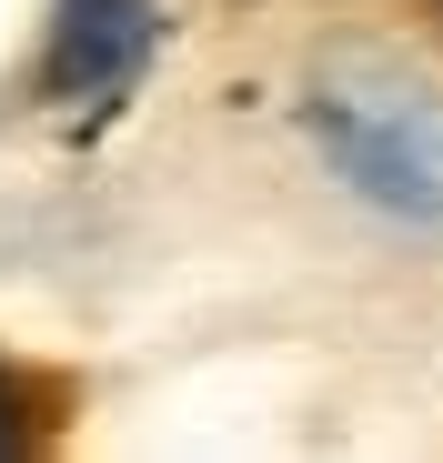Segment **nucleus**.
<instances>
[{
    "mask_svg": "<svg viewBox=\"0 0 443 463\" xmlns=\"http://www.w3.org/2000/svg\"><path fill=\"white\" fill-rule=\"evenodd\" d=\"M323 162L403 222H443V91L403 61L373 51H333L313 71V101H303Z\"/></svg>",
    "mask_w": 443,
    "mask_h": 463,
    "instance_id": "obj_1",
    "label": "nucleus"
},
{
    "mask_svg": "<svg viewBox=\"0 0 443 463\" xmlns=\"http://www.w3.org/2000/svg\"><path fill=\"white\" fill-rule=\"evenodd\" d=\"M162 51V0H51L41 91L51 101H121Z\"/></svg>",
    "mask_w": 443,
    "mask_h": 463,
    "instance_id": "obj_2",
    "label": "nucleus"
},
{
    "mask_svg": "<svg viewBox=\"0 0 443 463\" xmlns=\"http://www.w3.org/2000/svg\"><path fill=\"white\" fill-rule=\"evenodd\" d=\"M51 403H61L51 383H31L21 363H0V463H11V453H31V443H41V433L61 423Z\"/></svg>",
    "mask_w": 443,
    "mask_h": 463,
    "instance_id": "obj_3",
    "label": "nucleus"
},
{
    "mask_svg": "<svg viewBox=\"0 0 443 463\" xmlns=\"http://www.w3.org/2000/svg\"><path fill=\"white\" fill-rule=\"evenodd\" d=\"M433 21H443V0H433Z\"/></svg>",
    "mask_w": 443,
    "mask_h": 463,
    "instance_id": "obj_4",
    "label": "nucleus"
}]
</instances>
